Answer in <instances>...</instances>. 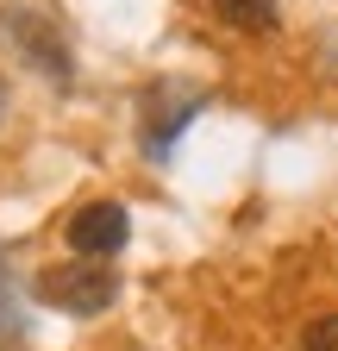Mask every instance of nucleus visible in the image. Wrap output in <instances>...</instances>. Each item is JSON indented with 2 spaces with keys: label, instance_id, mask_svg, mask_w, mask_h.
Wrapping results in <instances>:
<instances>
[{
  "label": "nucleus",
  "instance_id": "f257e3e1",
  "mask_svg": "<svg viewBox=\"0 0 338 351\" xmlns=\"http://www.w3.org/2000/svg\"><path fill=\"white\" fill-rule=\"evenodd\" d=\"M0 44H7L13 57H25L51 88H63V95L75 88V57H69L63 32H57L44 13H31V7H0Z\"/></svg>",
  "mask_w": 338,
  "mask_h": 351
},
{
  "label": "nucleus",
  "instance_id": "f03ea898",
  "mask_svg": "<svg viewBox=\"0 0 338 351\" xmlns=\"http://www.w3.org/2000/svg\"><path fill=\"white\" fill-rule=\"evenodd\" d=\"M31 295L44 301V307H57V314L88 320V314H107V307H113L119 276L107 270L101 257H75V263H51V270L31 282Z\"/></svg>",
  "mask_w": 338,
  "mask_h": 351
},
{
  "label": "nucleus",
  "instance_id": "7ed1b4c3",
  "mask_svg": "<svg viewBox=\"0 0 338 351\" xmlns=\"http://www.w3.org/2000/svg\"><path fill=\"white\" fill-rule=\"evenodd\" d=\"M69 251L75 257H113V251H125V239H132V213H125L119 201H88V207H75L69 213Z\"/></svg>",
  "mask_w": 338,
  "mask_h": 351
},
{
  "label": "nucleus",
  "instance_id": "20e7f679",
  "mask_svg": "<svg viewBox=\"0 0 338 351\" xmlns=\"http://www.w3.org/2000/svg\"><path fill=\"white\" fill-rule=\"evenodd\" d=\"M232 32H270L276 25V0H207Z\"/></svg>",
  "mask_w": 338,
  "mask_h": 351
},
{
  "label": "nucleus",
  "instance_id": "39448f33",
  "mask_svg": "<svg viewBox=\"0 0 338 351\" xmlns=\"http://www.w3.org/2000/svg\"><path fill=\"white\" fill-rule=\"evenodd\" d=\"M301 351H338V314H320L301 339Z\"/></svg>",
  "mask_w": 338,
  "mask_h": 351
},
{
  "label": "nucleus",
  "instance_id": "423d86ee",
  "mask_svg": "<svg viewBox=\"0 0 338 351\" xmlns=\"http://www.w3.org/2000/svg\"><path fill=\"white\" fill-rule=\"evenodd\" d=\"M19 332V307H13V289H7V263H0V345Z\"/></svg>",
  "mask_w": 338,
  "mask_h": 351
},
{
  "label": "nucleus",
  "instance_id": "0eeeda50",
  "mask_svg": "<svg viewBox=\"0 0 338 351\" xmlns=\"http://www.w3.org/2000/svg\"><path fill=\"white\" fill-rule=\"evenodd\" d=\"M0 119H7V75H0Z\"/></svg>",
  "mask_w": 338,
  "mask_h": 351
}]
</instances>
